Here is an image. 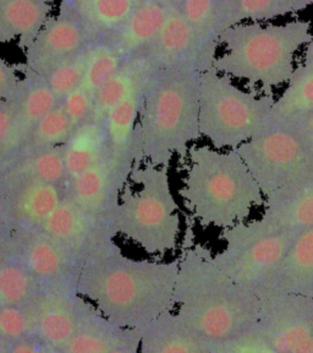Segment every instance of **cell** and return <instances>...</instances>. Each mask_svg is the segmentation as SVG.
<instances>
[{
  "label": "cell",
  "instance_id": "1",
  "mask_svg": "<svg viewBox=\"0 0 313 353\" xmlns=\"http://www.w3.org/2000/svg\"><path fill=\"white\" fill-rule=\"evenodd\" d=\"M179 259L129 258L105 238L83 274V292L105 319L121 329L142 330L164 312L175 309Z\"/></svg>",
  "mask_w": 313,
  "mask_h": 353
},
{
  "label": "cell",
  "instance_id": "2",
  "mask_svg": "<svg viewBox=\"0 0 313 353\" xmlns=\"http://www.w3.org/2000/svg\"><path fill=\"white\" fill-rule=\"evenodd\" d=\"M204 244H185L179 258L175 313L211 343L231 341L256 327L261 299L226 276Z\"/></svg>",
  "mask_w": 313,
  "mask_h": 353
},
{
  "label": "cell",
  "instance_id": "3",
  "mask_svg": "<svg viewBox=\"0 0 313 353\" xmlns=\"http://www.w3.org/2000/svg\"><path fill=\"white\" fill-rule=\"evenodd\" d=\"M201 72L193 69H153L143 90L135 132L136 163L169 167L175 156L186 157L201 140L198 99Z\"/></svg>",
  "mask_w": 313,
  "mask_h": 353
},
{
  "label": "cell",
  "instance_id": "4",
  "mask_svg": "<svg viewBox=\"0 0 313 353\" xmlns=\"http://www.w3.org/2000/svg\"><path fill=\"white\" fill-rule=\"evenodd\" d=\"M179 195L198 225L226 230L263 208L264 195L235 150L193 145Z\"/></svg>",
  "mask_w": 313,
  "mask_h": 353
},
{
  "label": "cell",
  "instance_id": "5",
  "mask_svg": "<svg viewBox=\"0 0 313 353\" xmlns=\"http://www.w3.org/2000/svg\"><path fill=\"white\" fill-rule=\"evenodd\" d=\"M313 39L312 22L294 19L283 23L240 22L220 34L213 68L220 74L248 83L261 94H274L295 69L296 55Z\"/></svg>",
  "mask_w": 313,
  "mask_h": 353
},
{
  "label": "cell",
  "instance_id": "6",
  "mask_svg": "<svg viewBox=\"0 0 313 353\" xmlns=\"http://www.w3.org/2000/svg\"><path fill=\"white\" fill-rule=\"evenodd\" d=\"M138 190L125 189L111 216L120 233L146 253L163 256L177 248L182 233L179 205L171 192L169 167L136 163L130 173Z\"/></svg>",
  "mask_w": 313,
  "mask_h": 353
},
{
  "label": "cell",
  "instance_id": "7",
  "mask_svg": "<svg viewBox=\"0 0 313 353\" xmlns=\"http://www.w3.org/2000/svg\"><path fill=\"white\" fill-rule=\"evenodd\" d=\"M274 94L239 88L211 68L201 72L198 128L213 149L235 150L270 124Z\"/></svg>",
  "mask_w": 313,
  "mask_h": 353
},
{
  "label": "cell",
  "instance_id": "8",
  "mask_svg": "<svg viewBox=\"0 0 313 353\" xmlns=\"http://www.w3.org/2000/svg\"><path fill=\"white\" fill-rule=\"evenodd\" d=\"M235 151L248 165L266 201L279 198L313 174L312 156L290 124L270 123Z\"/></svg>",
  "mask_w": 313,
  "mask_h": 353
},
{
  "label": "cell",
  "instance_id": "9",
  "mask_svg": "<svg viewBox=\"0 0 313 353\" xmlns=\"http://www.w3.org/2000/svg\"><path fill=\"white\" fill-rule=\"evenodd\" d=\"M299 232L274 231L256 220L223 230L224 248L212 253V261L231 280L257 294L281 264Z\"/></svg>",
  "mask_w": 313,
  "mask_h": 353
},
{
  "label": "cell",
  "instance_id": "10",
  "mask_svg": "<svg viewBox=\"0 0 313 353\" xmlns=\"http://www.w3.org/2000/svg\"><path fill=\"white\" fill-rule=\"evenodd\" d=\"M256 330L275 353H292L313 335V298L278 293L259 298Z\"/></svg>",
  "mask_w": 313,
  "mask_h": 353
},
{
  "label": "cell",
  "instance_id": "11",
  "mask_svg": "<svg viewBox=\"0 0 313 353\" xmlns=\"http://www.w3.org/2000/svg\"><path fill=\"white\" fill-rule=\"evenodd\" d=\"M92 43L94 39L72 3L69 0L61 1L59 12L48 19L25 48L26 74L41 77Z\"/></svg>",
  "mask_w": 313,
  "mask_h": 353
},
{
  "label": "cell",
  "instance_id": "12",
  "mask_svg": "<svg viewBox=\"0 0 313 353\" xmlns=\"http://www.w3.org/2000/svg\"><path fill=\"white\" fill-rule=\"evenodd\" d=\"M218 48L193 31L173 1L160 33L142 54L154 69L182 68L204 72L213 68Z\"/></svg>",
  "mask_w": 313,
  "mask_h": 353
},
{
  "label": "cell",
  "instance_id": "13",
  "mask_svg": "<svg viewBox=\"0 0 313 353\" xmlns=\"http://www.w3.org/2000/svg\"><path fill=\"white\" fill-rule=\"evenodd\" d=\"M278 293L313 298V227L297 234L257 296L262 298Z\"/></svg>",
  "mask_w": 313,
  "mask_h": 353
},
{
  "label": "cell",
  "instance_id": "14",
  "mask_svg": "<svg viewBox=\"0 0 313 353\" xmlns=\"http://www.w3.org/2000/svg\"><path fill=\"white\" fill-rule=\"evenodd\" d=\"M171 3L173 0H140L127 21L107 42L124 59L142 54L160 33Z\"/></svg>",
  "mask_w": 313,
  "mask_h": 353
},
{
  "label": "cell",
  "instance_id": "15",
  "mask_svg": "<svg viewBox=\"0 0 313 353\" xmlns=\"http://www.w3.org/2000/svg\"><path fill=\"white\" fill-rule=\"evenodd\" d=\"M212 346L185 324L175 310H169L141 330L138 353H211Z\"/></svg>",
  "mask_w": 313,
  "mask_h": 353
},
{
  "label": "cell",
  "instance_id": "16",
  "mask_svg": "<svg viewBox=\"0 0 313 353\" xmlns=\"http://www.w3.org/2000/svg\"><path fill=\"white\" fill-rule=\"evenodd\" d=\"M259 221L274 231L303 232L313 227V174L279 198L266 201Z\"/></svg>",
  "mask_w": 313,
  "mask_h": 353
},
{
  "label": "cell",
  "instance_id": "17",
  "mask_svg": "<svg viewBox=\"0 0 313 353\" xmlns=\"http://www.w3.org/2000/svg\"><path fill=\"white\" fill-rule=\"evenodd\" d=\"M144 86L146 83L114 105L102 121L107 135L110 157L130 168H133V165H136L135 132Z\"/></svg>",
  "mask_w": 313,
  "mask_h": 353
},
{
  "label": "cell",
  "instance_id": "18",
  "mask_svg": "<svg viewBox=\"0 0 313 353\" xmlns=\"http://www.w3.org/2000/svg\"><path fill=\"white\" fill-rule=\"evenodd\" d=\"M53 0H0V44L32 42L52 17Z\"/></svg>",
  "mask_w": 313,
  "mask_h": 353
},
{
  "label": "cell",
  "instance_id": "19",
  "mask_svg": "<svg viewBox=\"0 0 313 353\" xmlns=\"http://www.w3.org/2000/svg\"><path fill=\"white\" fill-rule=\"evenodd\" d=\"M313 112V39L303 48L284 91L270 112V123H292Z\"/></svg>",
  "mask_w": 313,
  "mask_h": 353
},
{
  "label": "cell",
  "instance_id": "20",
  "mask_svg": "<svg viewBox=\"0 0 313 353\" xmlns=\"http://www.w3.org/2000/svg\"><path fill=\"white\" fill-rule=\"evenodd\" d=\"M153 66L143 54L129 58L94 94L92 121L102 123L107 113L147 83Z\"/></svg>",
  "mask_w": 313,
  "mask_h": 353
},
{
  "label": "cell",
  "instance_id": "21",
  "mask_svg": "<svg viewBox=\"0 0 313 353\" xmlns=\"http://www.w3.org/2000/svg\"><path fill=\"white\" fill-rule=\"evenodd\" d=\"M94 42L108 41L127 21L140 0H69Z\"/></svg>",
  "mask_w": 313,
  "mask_h": 353
},
{
  "label": "cell",
  "instance_id": "22",
  "mask_svg": "<svg viewBox=\"0 0 313 353\" xmlns=\"http://www.w3.org/2000/svg\"><path fill=\"white\" fill-rule=\"evenodd\" d=\"M108 143L103 123L91 121L74 128L63 151L66 173L74 178L105 157Z\"/></svg>",
  "mask_w": 313,
  "mask_h": 353
},
{
  "label": "cell",
  "instance_id": "23",
  "mask_svg": "<svg viewBox=\"0 0 313 353\" xmlns=\"http://www.w3.org/2000/svg\"><path fill=\"white\" fill-rule=\"evenodd\" d=\"M15 108V138L31 132L37 121L59 105V99L42 79L26 74L12 99Z\"/></svg>",
  "mask_w": 313,
  "mask_h": 353
},
{
  "label": "cell",
  "instance_id": "24",
  "mask_svg": "<svg viewBox=\"0 0 313 353\" xmlns=\"http://www.w3.org/2000/svg\"><path fill=\"white\" fill-rule=\"evenodd\" d=\"M176 9L204 42L219 47L226 30L224 0H173Z\"/></svg>",
  "mask_w": 313,
  "mask_h": 353
},
{
  "label": "cell",
  "instance_id": "25",
  "mask_svg": "<svg viewBox=\"0 0 313 353\" xmlns=\"http://www.w3.org/2000/svg\"><path fill=\"white\" fill-rule=\"evenodd\" d=\"M303 11L296 0H224L226 28L240 22L270 21Z\"/></svg>",
  "mask_w": 313,
  "mask_h": 353
},
{
  "label": "cell",
  "instance_id": "26",
  "mask_svg": "<svg viewBox=\"0 0 313 353\" xmlns=\"http://www.w3.org/2000/svg\"><path fill=\"white\" fill-rule=\"evenodd\" d=\"M125 61L109 42H96L89 50L80 88L94 97L99 88L120 69Z\"/></svg>",
  "mask_w": 313,
  "mask_h": 353
},
{
  "label": "cell",
  "instance_id": "27",
  "mask_svg": "<svg viewBox=\"0 0 313 353\" xmlns=\"http://www.w3.org/2000/svg\"><path fill=\"white\" fill-rule=\"evenodd\" d=\"M127 329H121L103 318L91 329L74 334L65 343L66 353H108L124 339Z\"/></svg>",
  "mask_w": 313,
  "mask_h": 353
},
{
  "label": "cell",
  "instance_id": "28",
  "mask_svg": "<svg viewBox=\"0 0 313 353\" xmlns=\"http://www.w3.org/2000/svg\"><path fill=\"white\" fill-rule=\"evenodd\" d=\"M92 46L94 43L89 44L80 53H77L76 55H74L66 61H61L59 64L53 66L48 72L42 74L41 77H37L42 79L45 85L53 91V94L56 96V99H59V102L65 97L66 94H70L81 85L88 55Z\"/></svg>",
  "mask_w": 313,
  "mask_h": 353
},
{
  "label": "cell",
  "instance_id": "29",
  "mask_svg": "<svg viewBox=\"0 0 313 353\" xmlns=\"http://www.w3.org/2000/svg\"><path fill=\"white\" fill-rule=\"evenodd\" d=\"M72 130L74 125L72 121L61 105H58L37 121L31 132L34 143L43 146H56L66 143Z\"/></svg>",
  "mask_w": 313,
  "mask_h": 353
},
{
  "label": "cell",
  "instance_id": "30",
  "mask_svg": "<svg viewBox=\"0 0 313 353\" xmlns=\"http://www.w3.org/2000/svg\"><path fill=\"white\" fill-rule=\"evenodd\" d=\"M45 232L56 239H69L85 230L86 217L76 205L61 203L43 221Z\"/></svg>",
  "mask_w": 313,
  "mask_h": 353
},
{
  "label": "cell",
  "instance_id": "31",
  "mask_svg": "<svg viewBox=\"0 0 313 353\" xmlns=\"http://www.w3.org/2000/svg\"><path fill=\"white\" fill-rule=\"evenodd\" d=\"M61 204L59 192L50 183L33 184L22 198V211L30 220L43 222Z\"/></svg>",
  "mask_w": 313,
  "mask_h": 353
},
{
  "label": "cell",
  "instance_id": "32",
  "mask_svg": "<svg viewBox=\"0 0 313 353\" xmlns=\"http://www.w3.org/2000/svg\"><path fill=\"white\" fill-rule=\"evenodd\" d=\"M39 327L42 336L54 345H65L75 334V323L61 309H50L41 315Z\"/></svg>",
  "mask_w": 313,
  "mask_h": 353
},
{
  "label": "cell",
  "instance_id": "33",
  "mask_svg": "<svg viewBox=\"0 0 313 353\" xmlns=\"http://www.w3.org/2000/svg\"><path fill=\"white\" fill-rule=\"evenodd\" d=\"M30 290L26 272L15 265L0 269V299L6 304H17L28 296Z\"/></svg>",
  "mask_w": 313,
  "mask_h": 353
},
{
  "label": "cell",
  "instance_id": "34",
  "mask_svg": "<svg viewBox=\"0 0 313 353\" xmlns=\"http://www.w3.org/2000/svg\"><path fill=\"white\" fill-rule=\"evenodd\" d=\"M28 264L36 275H54L61 268V254L52 243L39 241L28 250Z\"/></svg>",
  "mask_w": 313,
  "mask_h": 353
},
{
  "label": "cell",
  "instance_id": "35",
  "mask_svg": "<svg viewBox=\"0 0 313 353\" xmlns=\"http://www.w3.org/2000/svg\"><path fill=\"white\" fill-rule=\"evenodd\" d=\"M94 97L83 88H75L61 99L59 105L72 121L74 128L92 119Z\"/></svg>",
  "mask_w": 313,
  "mask_h": 353
},
{
  "label": "cell",
  "instance_id": "36",
  "mask_svg": "<svg viewBox=\"0 0 313 353\" xmlns=\"http://www.w3.org/2000/svg\"><path fill=\"white\" fill-rule=\"evenodd\" d=\"M33 172L39 182L54 184L61 181L66 173L63 152L52 149L39 154L33 161Z\"/></svg>",
  "mask_w": 313,
  "mask_h": 353
},
{
  "label": "cell",
  "instance_id": "37",
  "mask_svg": "<svg viewBox=\"0 0 313 353\" xmlns=\"http://www.w3.org/2000/svg\"><path fill=\"white\" fill-rule=\"evenodd\" d=\"M261 337L256 327L251 332L231 341L220 342L212 346L211 353H256Z\"/></svg>",
  "mask_w": 313,
  "mask_h": 353
},
{
  "label": "cell",
  "instance_id": "38",
  "mask_svg": "<svg viewBox=\"0 0 313 353\" xmlns=\"http://www.w3.org/2000/svg\"><path fill=\"white\" fill-rule=\"evenodd\" d=\"M26 329V319L20 309L8 305L0 310V332L8 337L22 335Z\"/></svg>",
  "mask_w": 313,
  "mask_h": 353
},
{
  "label": "cell",
  "instance_id": "39",
  "mask_svg": "<svg viewBox=\"0 0 313 353\" xmlns=\"http://www.w3.org/2000/svg\"><path fill=\"white\" fill-rule=\"evenodd\" d=\"M20 81L17 68L0 57V101L14 99Z\"/></svg>",
  "mask_w": 313,
  "mask_h": 353
},
{
  "label": "cell",
  "instance_id": "40",
  "mask_svg": "<svg viewBox=\"0 0 313 353\" xmlns=\"http://www.w3.org/2000/svg\"><path fill=\"white\" fill-rule=\"evenodd\" d=\"M15 138V108L12 99L0 101V145Z\"/></svg>",
  "mask_w": 313,
  "mask_h": 353
},
{
  "label": "cell",
  "instance_id": "41",
  "mask_svg": "<svg viewBox=\"0 0 313 353\" xmlns=\"http://www.w3.org/2000/svg\"><path fill=\"white\" fill-rule=\"evenodd\" d=\"M281 124H290L296 130L313 159V112L297 121L292 123H281Z\"/></svg>",
  "mask_w": 313,
  "mask_h": 353
},
{
  "label": "cell",
  "instance_id": "42",
  "mask_svg": "<svg viewBox=\"0 0 313 353\" xmlns=\"http://www.w3.org/2000/svg\"><path fill=\"white\" fill-rule=\"evenodd\" d=\"M292 353H313V335L305 340Z\"/></svg>",
  "mask_w": 313,
  "mask_h": 353
},
{
  "label": "cell",
  "instance_id": "43",
  "mask_svg": "<svg viewBox=\"0 0 313 353\" xmlns=\"http://www.w3.org/2000/svg\"><path fill=\"white\" fill-rule=\"evenodd\" d=\"M11 353H39L36 348L30 346L28 343H20L15 346V348L11 351Z\"/></svg>",
  "mask_w": 313,
  "mask_h": 353
},
{
  "label": "cell",
  "instance_id": "44",
  "mask_svg": "<svg viewBox=\"0 0 313 353\" xmlns=\"http://www.w3.org/2000/svg\"><path fill=\"white\" fill-rule=\"evenodd\" d=\"M297 4L303 8V10L307 9V8H312L313 9V0H296Z\"/></svg>",
  "mask_w": 313,
  "mask_h": 353
},
{
  "label": "cell",
  "instance_id": "45",
  "mask_svg": "<svg viewBox=\"0 0 313 353\" xmlns=\"http://www.w3.org/2000/svg\"><path fill=\"white\" fill-rule=\"evenodd\" d=\"M61 1H65V0H61Z\"/></svg>",
  "mask_w": 313,
  "mask_h": 353
}]
</instances>
